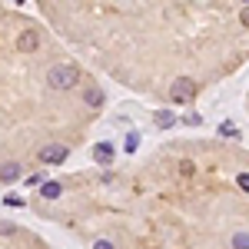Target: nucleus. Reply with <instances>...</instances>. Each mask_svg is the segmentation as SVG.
Listing matches in <instances>:
<instances>
[{"label":"nucleus","instance_id":"nucleus-10","mask_svg":"<svg viewBox=\"0 0 249 249\" xmlns=\"http://www.w3.org/2000/svg\"><path fill=\"white\" fill-rule=\"evenodd\" d=\"M232 249H249V236H246V230H239L236 236H232Z\"/></svg>","mask_w":249,"mask_h":249},{"label":"nucleus","instance_id":"nucleus-8","mask_svg":"<svg viewBox=\"0 0 249 249\" xmlns=\"http://www.w3.org/2000/svg\"><path fill=\"white\" fill-rule=\"evenodd\" d=\"M60 193H63V186H60V183H53V179L40 186V196H43V199H57Z\"/></svg>","mask_w":249,"mask_h":249},{"label":"nucleus","instance_id":"nucleus-2","mask_svg":"<svg viewBox=\"0 0 249 249\" xmlns=\"http://www.w3.org/2000/svg\"><path fill=\"white\" fill-rule=\"evenodd\" d=\"M193 96H196V80H190V77L173 80V87H170V100L173 103H190Z\"/></svg>","mask_w":249,"mask_h":249},{"label":"nucleus","instance_id":"nucleus-7","mask_svg":"<svg viewBox=\"0 0 249 249\" xmlns=\"http://www.w3.org/2000/svg\"><path fill=\"white\" fill-rule=\"evenodd\" d=\"M17 176H20V163H3V166H0V179H3V183H14Z\"/></svg>","mask_w":249,"mask_h":249},{"label":"nucleus","instance_id":"nucleus-3","mask_svg":"<svg viewBox=\"0 0 249 249\" xmlns=\"http://www.w3.org/2000/svg\"><path fill=\"white\" fill-rule=\"evenodd\" d=\"M67 156H70V150H67L63 143H47V146L37 153V160L40 163H53V166H57V163H67Z\"/></svg>","mask_w":249,"mask_h":249},{"label":"nucleus","instance_id":"nucleus-9","mask_svg":"<svg viewBox=\"0 0 249 249\" xmlns=\"http://www.w3.org/2000/svg\"><path fill=\"white\" fill-rule=\"evenodd\" d=\"M173 123H176V116H173L170 110H160V113H156V126H160V130H170Z\"/></svg>","mask_w":249,"mask_h":249},{"label":"nucleus","instance_id":"nucleus-14","mask_svg":"<svg viewBox=\"0 0 249 249\" xmlns=\"http://www.w3.org/2000/svg\"><path fill=\"white\" fill-rule=\"evenodd\" d=\"M239 190H243V193L249 190V176H246V173H239Z\"/></svg>","mask_w":249,"mask_h":249},{"label":"nucleus","instance_id":"nucleus-12","mask_svg":"<svg viewBox=\"0 0 249 249\" xmlns=\"http://www.w3.org/2000/svg\"><path fill=\"white\" fill-rule=\"evenodd\" d=\"M219 133H223V136H239V130H236L232 123H223V126H219Z\"/></svg>","mask_w":249,"mask_h":249},{"label":"nucleus","instance_id":"nucleus-16","mask_svg":"<svg viewBox=\"0 0 249 249\" xmlns=\"http://www.w3.org/2000/svg\"><path fill=\"white\" fill-rule=\"evenodd\" d=\"M0 232H3V236H10V232H14V226H10V223H0Z\"/></svg>","mask_w":249,"mask_h":249},{"label":"nucleus","instance_id":"nucleus-13","mask_svg":"<svg viewBox=\"0 0 249 249\" xmlns=\"http://www.w3.org/2000/svg\"><path fill=\"white\" fill-rule=\"evenodd\" d=\"M3 203H7V206H23V199H20V196H7Z\"/></svg>","mask_w":249,"mask_h":249},{"label":"nucleus","instance_id":"nucleus-11","mask_svg":"<svg viewBox=\"0 0 249 249\" xmlns=\"http://www.w3.org/2000/svg\"><path fill=\"white\" fill-rule=\"evenodd\" d=\"M136 146H140V136H136L133 130H130V136H126V153H133Z\"/></svg>","mask_w":249,"mask_h":249},{"label":"nucleus","instance_id":"nucleus-4","mask_svg":"<svg viewBox=\"0 0 249 249\" xmlns=\"http://www.w3.org/2000/svg\"><path fill=\"white\" fill-rule=\"evenodd\" d=\"M37 47H40V34L37 30H23V34L17 37V50L20 53H34Z\"/></svg>","mask_w":249,"mask_h":249},{"label":"nucleus","instance_id":"nucleus-6","mask_svg":"<svg viewBox=\"0 0 249 249\" xmlns=\"http://www.w3.org/2000/svg\"><path fill=\"white\" fill-rule=\"evenodd\" d=\"M83 103L87 107H103V90H96V87H90V90H83Z\"/></svg>","mask_w":249,"mask_h":249},{"label":"nucleus","instance_id":"nucleus-17","mask_svg":"<svg viewBox=\"0 0 249 249\" xmlns=\"http://www.w3.org/2000/svg\"><path fill=\"white\" fill-rule=\"evenodd\" d=\"M243 3H246V0H243Z\"/></svg>","mask_w":249,"mask_h":249},{"label":"nucleus","instance_id":"nucleus-1","mask_svg":"<svg viewBox=\"0 0 249 249\" xmlns=\"http://www.w3.org/2000/svg\"><path fill=\"white\" fill-rule=\"evenodd\" d=\"M80 80V70L77 67H70V63H60V67H50V73H47V83H50V90H73Z\"/></svg>","mask_w":249,"mask_h":249},{"label":"nucleus","instance_id":"nucleus-5","mask_svg":"<svg viewBox=\"0 0 249 249\" xmlns=\"http://www.w3.org/2000/svg\"><path fill=\"white\" fill-rule=\"evenodd\" d=\"M93 160L96 163H110V160H113V143H96L93 146Z\"/></svg>","mask_w":249,"mask_h":249},{"label":"nucleus","instance_id":"nucleus-15","mask_svg":"<svg viewBox=\"0 0 249 249\" xmlns=\"http://www.w3.org/2000/svg\"><path fill=\"white\" fill-rule=\"evenodd\" d=\"M93 249H113V243H110V239H96Z\"/></svg>","mask_w":249,"mask_h":249}]
</instances>
